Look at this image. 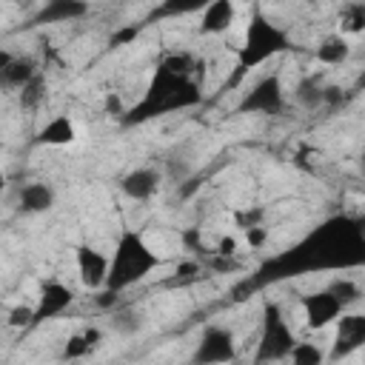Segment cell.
<instances>
[{"mask_svg": "<svg viewBox=\"0 0 365 365\" xmlns=\"http://www.w3.org/2000/svg\"><path fill=\"white\" fill-rule=\"evenodd\" d=\"M88 14V3L80 0H48L34 14V23H74Z\"/></svg>", "mask_w": 365, "mask_h": 365, "instance_id": "cell-15", "label": "cell"}, {"mask_svg": "<svg viewBox=\"0 0 365 365\" xmlns=\"http://www.w3.org/2000/svg\"><path fill=\"white\" fill-rule=\"evenodd\" d=\"M74 259H77L80 282H83L88 291H106V285H108V271H111V257H106V254H103L100 248H94V245H77Z\"/></svg>", "mask_w": 365, "mask_h": 365, "instance_id": "cell-8", "label": "cell"}, {"mask_svg": "<svg viewBox=\"0 0 365 365\" xmlns=\"http://www.w3.org/2000/svg\"><path fill=\"white\" fill-rule=\"evenodd\" d=\"M111 322H114L117 331H123V334H134V331L140 328V314H134V311H117Z\"/></svg>", "mask_w": 365, "mask_h": 365, "instance_id": "cell-27", "label": "cell"}, {"mask_svg": "<svg viewBox=\"0 0 365 365\" xmlns=\"http://www.w3.org/2000/svg\"><path fill=\"white\" fill-rule=\"evenodd\" d=\"M137 26H128V29H123V31H117V34H111V40H108V46H123V43H128L131 37H137Z\"/></svg>", "mask_w": 365, "mask_h": 365, "instance_id": "cell-31", "label": "cell"}, {"mask_svg": "<svg viewBox=\"0 0 365 365\" xmlns=\"http://www.w3.org/2000/svg\"><path fill=\"white\" fill-rule=\"evenodd\" d=\"M336 29L342 37H354L365 31V3H345L336 14Z\"/></svg>", "mask_w": 365, "mask_h": 365, "instance_id": "cell-20", "label": "cell"}, {"mask_svg": "<svg viewBox=\"0 0 365 365\" xmlns=\"http://www.w3.org/2000/svg\"><path fill=\"white\" fill-rule=\"evenodd\" d=\"M234 217H237V222H240V228L245 231V228H254V225H262V217H265V211H262V208H245V211H237Z\"/></svg>", "mask_w": 365, "mask_h": 365, "instance_id": "cell-28", "label": "cell"}, {"mask_svg": "<svg viewBox=\"0 0 365 365\" xmlns=\"http://www.w3.org/2000/svg\"><path fill=\"white\" fill-rule=\"evenodd\" d=\"M200 103H202V91L194 77H180V74H171L157 66L148 80L145 94L125 111L123 123L137 125V123H145V120H154V117H163L171 111L194 108Z\"/></svg>", "mask_w": 365, "mask_h": 365, "instance_id": "cell-2", "label": "cell"}, {"mask_svg": "<svg viewBox=\"0 0 365 365\" xmlns=\"http://www.w3.org/2000/svg\"><path fill=\"white\" fill-rule=\"evenodd\" d=\"M237 359V336L225 325H205L191 362L194 365H228Z\"/></svg>", "mask_w": 365, "mask_h": 365, "instance_id": "cell-6", "label": "cell"}, {"mask_svg": "<svg viewBox=\"0 0 365 365\" xmlns=\"http://www.w3.org/2000/svg\"><path fill=\"white\" fill-rule=\"evenodd\" d=\"M365 262V220L362 217H334L314 228L299 245L277 257L262 274L268 279L294 277L299 271H331L354 268Z\"/></svg>", "mask_w": 365, "mask_h": 365, "instance_id": "cell-1", "label": "cell"}, {"mask_svg": "<svg viewBox=\"0 0 365 365\" xmlns=\"http://www.w3.org/2000/svg\"><path fill=\"white\" fill-rule=\"evenodd\" d=\"M40 71H37V63L26 54H11V51H0V80L6 88H26L31 80H37Z\"/></svg>", "mask_w": 365, "mask_h": 365, "instance_id": "cell-12", "label": "cell"}, {"mask_svg": "<svg viewBox=\"0 0 365 365\" xmlns=\"http://www.w3.org/2000/svg\"><path fill=\"white\" fill-rule=\"evenodd\" d=\"M71 302H74V291H71L66 282H60V279H46V282L40 285V294H37V302H34V325L60 317Z\"/></svg>", "mask_w": 365, "mask_h": 365, "instance_id": "cell-10", "label": "cell"}, {"mask_svg": "<svg viewBox=\"0 0 365 365\" xmlns=\"http://www.w3.org/2000/svg\"><path fill=\"white\" fill-rule=\"evenodd\" d=\"M359 168H362V174H365V157H362V163H359Z\"/></svg>", "mask_w": 365, "mask_h": 365, "instance_id": "cell-33", "label": "cell"}, {"mask_svg": "<svg viewBox=\"0 0 365 365\" xmlns=\"http://www.w3.org/2000/svg\"><path fill=\"white\" fill-rule=\"evenodd\" d=\"M217 257H222V259H231L234 254H237V237L234 234H222L220 240H217Z\"/></svg>", "mask_w": 365, "mask_h": 365, "instance_id": "cell-30", "label": "cell"}, {"mask_svg": "<svg viewBox=\"0 0 365 365\" xmlns=\"http://www.w3.org/2000/svg\"><path fill=\"white\" fill-rule=\"evenodd\" d=\"M43 100V80H31L26 88H20V106L23 108H37V103Z\"/></svg>", "mask_w": 365, "mask_h": 365, "instance_id": "cell-25", "label": "cell"}, {"mask_svg": "<svg viewBox=\"0 0 365 365\" xmlns=\"http://www.w3.org/2000/svg\"><path fill=\"white\" fill-rule=\"evenodd\" d=\"M297 103L305 108H317L325 103V83L317 74H308L297 83Z\"/></svg>", "mask_w": 365, "mask_h": 365, "instance_id": "cell-21", "label": "cell"}, {"mask_svg": "<svg viewBox=\"0 0 365 365\" xmlns=\"http://www.w3.org/2000/svg\"><path fill=\"white\" fill-rule=\"evenodd\" d=\"M157 265H160V254L145 242V237L134 228H125L117 237V245L111 254V271H108L106 291L120 294V291L143 282L148 274H154Z\"/></svg>", "mask_w": 365, "mask_h": 365, "instance_id": "cell-3", "label": "cell"}, {"mask_svg": "<svg viewBox=\"0 0 365 365\" xmlns=\"http://www.w3.org/2000/svg\"><path fill=\"white\" fill-rule=\"evenodd\" d=\"M325 359H328V354L317 342L305 339V342H297L294 345V351H291V356L285 362L288 365H325Z\"/></svg>", "mask_w": 365, "mask_h": 365, "instance_id": "cell-22", "label": "cell"}, {"mask_svg": "<svg viewBox=\"0 0 365 365\" xmlns=\"http://www.w3.org/2000/svg\"><path fill=\"white\" fill-rule=\"evenodd\" d=\"M348 57H351V43H348V37H342L339 31L325 34V37L319 40V46H317V60H319L322 66H339V63H345Z\"/></svg>", "mask_w": 365, "mask_h": 365, "instance_id": "cell-18", "label": "cell"}, {"mask_svg": "<svg viewBox=\"0 0 365 365\" xmlns=\"http://www.w3.org/2000/svg\"><path fill=\"white\" fill-rule=\"evenodd\" d=\"M9 325H11V328L34 325V305H14V308L9 311Z\"/></svg>", "mask_w": 365, "mask_h": 365, "instance_id": "cell-26", "label": "cell"}, {"mask_svg": "<svg viewBox=\"0 0 365 365\" xmlns=\"http://www.w3.org/2000/svg\"><path fill=\"white\" fill-rule=\"evenodd\" d=\"M302 314H305V325L311 331H322L328 325H336V319L345 314V308L328 288H322V291L302 297Z\"/></svg>", "mask_w": 365, "mask_h": 365, "instance_id": "cell-9", "label": "cell"}, {"mask_svg": "<svg viewBox=\"0 0 365 365\" xmlns=\"http://www.w3.org/2000/svg\"><path fill=\"white\" fill-rule=\"evenodd\" d=\"M120 191L128 200H134V202H145V200H151L160 191V171L151 168V165H143V168L128 171L120 180Z\"/></svg>", "mask_w": 365, "mask_h": 365, "instance_id": "cell-13", "label": "cell"}, {"mask_svg": "<svg viewBox=\"0 0 365 365\" xmlns=\"http://www.w3.org/2000/svg\"><path fill=\"white\" fill-rule=\"evenodd\" d=\"M17 202L23 214H46L54 205V188L48 182H26L17 191Z\"/></svg>", "mask_w": 365, "mask_h": 365, "instance_id": "cell-17", "label": "cell"}, {"mask_svg": "<svg viewBox=\"0 0 365 365\" xmlns=\"http://www.w3.org/2000/svg\"><path fill=\"white\" fill-rule=\"evenodd\" d=\"M194 274H200V262H180L177 271H174L177 279H185V277H194Z\"/></svg>", "mask_w": 365, "mask_h": 365, "instance_id": "cell-32", "label": "cell"}, {"mask_svg": "<svg viewBox=\"0 0 365 365\" xmlns=\"http://www.w3.org/2000/svg\"><path fill=\"white\" fill-rule=\"evenodd\" d=\"M157 66L165 68V71H171V74H180V77H194L197 57L191 51H168Z\"/></svg>", "mask_w": 365, "mask_h": 365, "instance_id": "cell-23", "label": "cell"}, {"mask_svg": "<svg viewBox=\"0 0 365 365\" xmlns=\"http://www.w3.org/2000/svg\"><path fill=\"white\" fill-rule=\"evenodd\" d=\"M288 46H291V43H288V34H285L277 23H271V20L257 9V11L251 14V20H248V26H245V34H242V43H240V48H237V68H234V74L228 77V86H240L248 71H254L257 66H262V63H268L271 57L282 54Z\"/></svg>", "mask_w": 365, "mask_h": 365, "instance_id": "cell-4", "label": "cell"}, {"mask_svg": "<svg viewBox=\"0 0 365 365\" xmlns=\"http://www.w3.org/2000/svg\"><path fill=\"white\" fill-rule=\"evenodd\" d=\"M328 291L342 302V308L354 305V302L362 297V288H359L351 277H336V279H331V282H328Z\"/></svg>", "mask_w": 365, "mask_h": 365, "instance_id": "cell-24", "label": "cell"}, {"mask_svg": "<svg viewBox=\"0 0 365 365\" xmlns=\"http://www.w3.org/2000/svg\"><path fill=\"white\" fill-rule=\"evenodd\" d=\"M285 108V88L279 74H265L259 77L240 100L237 111L240 114H279Z\"/></svg>", "mask_w": 365, "mask_h": 365, "instance_id": "cell-7", "label": "cell"}, {"mask_svg": "<svg viewBox=\"0 0 365 365\" xmlns=\"http://www.w3.org/2000/svg\"><path fill=\"white\" fill-rule=\"evenodd\" d=\"M237 20V6L231 0H214V3H205V9L200 11V34H208V37H217V34H225Z\"/></svg>", "mask_w": 365, "mask_h": 365, "instance_id": "cell-14", "label": "cell"}, {"mask_svg": "<svg viewBox=\"0 0 365 365\" xmlns=\"http://www.w3.org/2000/svg\"><path fill=\"white\" fill-rule=\"evenodd\" d=\"M365 348V314H342L336 319L334 331V345H331V359L351 356L354 351Z\"/></svg>", "mask_w": 365, "mask_h": 365, "instance_id": "cell-11", "label": "cell"}, {"mask_svg": "<svg viewBox=\"0 0 365 365\" xmlns=\"http://www.w3.org/2000/svg\"><path fill=\"white\" fill-rule=\"evenodd\" d=\"M100 339H103V331H100V328L77 331V334H71V336L66 339L63 356H66V359H80V356H86L88 351H94V348L100 345Z\"/></svg>", "mask_w": 365, "mask_h": 365, "instance_id": "cell-19", "label": "cell"}, {"mask_svg": "<svg viewBox=\"0 0 365 365\" xmlns=\"http://www.w3.org/2000/svg\"><path fill=\"white\" fill-rule=\"evenodd\" d=\"M297 345V336L279 308V302L268 299L262 305V322H259V339L254 351V365H274L285 362Z\"/></svg>", "mask_w": 365, "mask_h": 365, "instance_id": "cell-5", "label": "cell"}, {"mask_svg": "<svg viewBox=\"0 0 365 365\" xmlns=\"http://www.w3.org/2000/svg\"><path fill=\"white\" fill-rule=\"evenodd\" d=\"M77 140V125L68 114H54L40 131H37V143L40 145H51V148H63L71 145Z\"/></svg>", "mask_w": 365, "mask_h": 365, "instance_id": "cell-16", "label": "cell"}, {"mask_svg": "<svg viewBox=\"0 0 365 365\" xmlns=\"http://www.w3.org/2000/svg\"><path fill=\"white\" fill-rule=\"evenodd\" d=\"M242 234H245V242H248V248H251V251H257V248H262V245L268 242V231H265L262 225H254V228H245Z\"/></svg>", "mask_w": 365, "mask_h": 365, "instance_id": "cell-29", "label": "cell"}]
</instances>
